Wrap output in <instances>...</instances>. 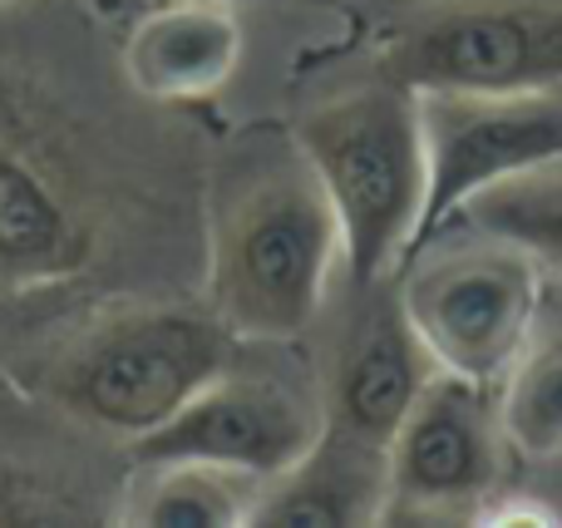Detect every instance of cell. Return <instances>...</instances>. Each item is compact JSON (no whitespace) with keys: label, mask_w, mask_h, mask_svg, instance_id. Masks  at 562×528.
<instances>
[{"label":"cell","mask_w":562,"mask_h":528,"mask_svg":"<svg viewBox=\"0 0 562 528\" xmlns=\"http://www.w3.org/2000/svg\"><path fill=\"white\" fill-rule=\"evenodd\" d=\"M262 480L198 460H138L119 519L134 528H233L252 524Z\"/></svg>","instance_id":"obj_13"},{"label":"cell","mask_w":562,"mask_h":528,"mask_svg":"<svg viewBox=\"0 0 562 528\" xmlns=\"http://www.w3.org/2000/svg\"><path fill=\"white\" fill-rule=\"evenodd\" d=\"M346 267L336 207L296 134H243L207 188V302L237 341L311 332Z\"/></svg>","instance_id":"obj_1"},{"label":"cell","mask_w":562,"mask_h":528,"mask_svg":"<svg viewBox=\"0 0 562 528\" xmlns=\"http://www.w3.org/2000/svg\"><path fill=\"white\" fill-rule=\"evenodd\" d=\"M237 346L213 306H144L94 326L59 361L55 391L89 425L144 440L233 366Z\"/></svg>","instance_id":"obj_4"},{"label":"cell","mask_w":562,"mask_h":528,"mask_svg":"<svg viewBox=\"0 0 562 528\" xmlns=\"http://www.w3.org/2000/svg\"><path fill=\"white\" fill-rule=\"evenodd\" d=\"M326 430V405L291 375L233 371L203 385L173 420L134 440V460H198L272 480Z\"/></svg>","instance_id":"obj_7"},{"label":"cell","mask_w":562,"mask_h":528,"mask_svg":"<svg viewBox=\"0 0 562 528\" xmlns=\"http://www.w3.org/2000/svg\"><path fill=\"white\" fill-rule=\"evenodd\" d=\"M449 223H469L528 257L543 277L562 282V154L479 188Z\"/></svg>","instance_id":"obj_14"},{"label":"cell","mask_w":562,"mask_h":528,"mask_svg":"<svg viewBox=\"0 0 562 528\" xmlns=\"http://www.w3.org/2000/svg\"><path fill=\"white\" fill-rule=\"evenodd\" d=\"M390 75L419 94L562 89V0H445L400 35Z\"/></svg>","instance_id":"obj_5"},{"label":"cell","mask_w":562,"mask_h":528,"mask_svg":"<svg viewBox=\"0 0 562 528\" xmlns=\"http://www.w3.org/2000/svg\"><path fill=\"white\" fill-rule=\"evenodd\" d=\"M498 420H504L508 445L528 460L562 454V336L528 341V351L498 385Z\"/></svg>","instance_id":"obj_15"},{"label":"cell","mask_w":562,"mask_h":528,"mask_svg":"<svg viewBox=\"0 0 562 528\" xmlns=\"http://www.w3.org/2000/svg\"><path fill=\"white\" fill-rule=\"evenodd\" d=\"M296 144L316 168L340 237L346 272L356 287L385 282L400 272L419 243L429 203V138L419 89L385 85L346 89V94L301 114Z\"/></svg>","instance_id":"obj_2"},{"label":"cell","mask_w":562,"mask_h":528,"mask_svg":"<svg viewBox=\"0 0 562 528\" xmlns=\"http://www.w3.org/2000/svg\"><path fill=\"white\" fill-rule=\"evenodd\" d=\"M385 514V454L350 435L321 430L301 460L262 480L252 524L291 528H356Z\"/></svg>","instance_id":"obj_11"},{"label":"cell","mask_w":562,"mask_h":528,"mask_svg":"<svg viewBox=\"0 0 562 528\" xmlns=\"http://www.w3.org/2000/svg\"><path fill=\"white\" fill-rule=\"evenodd\" d=\"M429 138V233L449 223L479 188L562 154V94H419ZM415 243V247H419ZM409 247V252H415Z\"/></svg>","instance_id":"obj_8"},{"label":"cell","mask_w":562,"mask_h":528,"mask_svg":"<svg viewBox=\"0 0 562 528\" xmlns=\"http://www.w3.org/2000/svg\"><path fill=\"white\" fill-rule=\"evenodd\" d=\"M504 420L494 385L439 371L405 415L385 450V514L390 519H474L498 494Z\"/></svg>","instance_id":"obj_6"},{"label":"cell","mask_w":562,"mask_h":528,"mask_svg":"<svg viewBox=\"0 0 562 528\" xmlns=\"http://www.w3.org/2000/svg\"><path fill=\"white\" fill-rule=\"evenodd\" d=\"M89 257V227L40 173L35 158L0 144V287L59 282Z\"/></svg>","instance_id":"obj_12"},{"label":"cell","mask_w":562,"mask_h":528,"mask_svg":"<svg viewBox=\"0 0 562 528\" xmlns=\"http://www.w3.org/2000/svg\"><path fill=\"white\" fill-rule=\"evenodd\" d=\"M400 302L439 371L479 385H504L538 336L543 272L504 237L469 223L429 233L395 272Z\"/></svg>","instance_id":"obj_3"},{"label":"cell","mask_w":562,"mask_h":528,"mask_svg":"<svg viewBox=\"0 0 562 528\" xmlns=\"http://www.w3.org/2000/svg\"><path fill=\"white\" fill-rule=\"evenodd\" d=\"M390 282L395 277L356 287L360 302L350 312L346 332H340L326 395H321L326 430L350 435V440L370 445L380 454L390 450V440L425 395V385L439 375L435 356L419 341L415 322L400 302V287Z\"/></svg>","instance_id":"obj_9"},{"label":"cell","mask_w":562,"mask_h":528,"mask_svg":"<svg viewBox=\"0 0 562 528\" xmlns=\"http://www.w3.org/2000/svg\"><path fill=\"white\" fill-rule=\"evenodd\" d=\"M247 30L237 0H164L124 40V79L154 104H198L237 75Z\"/></svg>","instance_id":"obj_10"}]
</instances>
